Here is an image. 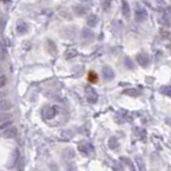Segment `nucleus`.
Segmentation results:
<instances>
[{
	"instance_id": "nucleus-1",
	"label": "nucleus",
	"mask_w": 171,
	"mask_h": 171,
	"mask_svg": "<svg viewBox=\"0 0 171 171\" xmlns=\"http://www.w3.org/2000/svg\"><path fill=\"white\" fill-rule=\"evenodd\" d=\"M58 113V108L56 106H45L42 109V116L47 120H51Z\"/></svg>"
},
{
	"instance_id": "nucleus-2",
	"label": "nucleus",
	"mask_w": 171,
	"mask_h": 171,
	"mask_svg": "<svg viewBox=\"0 0 171 171\" xmlns=\"http://www.w3.org/2000/svg\"><path fill=\"white\" fill-rule=\"evenodd\" d=\"M86 97L88 99L89 103L94 104L99 99V95H97L96 91L91 87H86Z\"/></svg>"
},
{
	"instance_id": "nucleus-3",
	"label": "nucleus",
	"mask_w": 171,
	"mask_h": 171,
	"mask_svg": "<svg viewBox=\"0 0 171 171\" xmlns=\"http://www.w3.org/2000/svg\"><path fill=\"white\" fill-rule=\"evenodd\" d=\"M135 16H136L137 22H143V20L148 17V13H147V11H145V9H142V8H139V9L136 10Z\"/></svg>"
},
{
	"instance_id": "nucleus-4",
	"label": "nucleus",
	"mask_w": 171,
	"mask_h": 171,
	"mask_svg": "<svg viewBox=\"0 0 171 171\" xmlns=\"http://www.w3.org/2000/svg\"><path fill=\"white\" fill-rule=\"evenodd\" d=\"M137 61L141 66H147L149 64V56L145 53H141L137 56Z\"/></svg>"
},
{
	"instance_id": "nucleus-5",
	"label": "nucleus",
	"mask_w": 171,
	"mask_h": 171,
	"mask_svg": "<svg viewBox=\"0 0 171 171\" xmlns=\"http://www.w3.org/2000/svg\"><path fill=\"white\" fill-rule=\"evenodd\" d=\"M16 134H17V130H16V127L9 126L7 130H5L3 137H5V138H13V137L16 136Z\"/></svg>"
},
{
	"instance_id": "nucleus-6",
	"label": "nucleus",
	"mask_w": 171,
	"mask_h": 171,
	"mask_svg": "<svg viewBox=\"0 0 171 171\" xmlns=\"http://www.w3.org/2000/svg\"><path fill=\"white\" fill-rule=\"evenodd\" d=\"M12 108V103L7 99H0V111H8Z\"/></svg>"
},
{
	"instance_id": "nucleus-7",
	"label": "nucleus",
	"mask_w": 171,
	"mask_h": 171,
	"mask_svg": "<svg viewBox=\"0 0 171 171\" xmlns=\"http://www.w3.org/2000/svg\"><path fill=\"white\" fill-rule=\"evenodd\" d=\"M103 77L105 79H107V80H110V79L113 78L114 76V73L113 71H112L111 68H109V66H105V68H103Z\"/></svg>"
},
{
	"instance_id": "nucleus-8",
	"label": "nucleus",
	"mask_w": 171,
	"mask_h": 171,
	"mask_svg": "<svg viewBox=\"0 0 171 171\" xmlns=\"http://www.w3.org/2000/svg\"><path fill=\"white\" fill-rule=\"evenodd\" d=\"M12 120V114L8 111H0V124Z\"/></svg>"
},
{
	"instance_id": "nucleus-9",
	"label": "nucleus",
	"mask_w": 171,
	"mask_h": 171,
	"mask_svg": "<svg viewBox=\"0 0 171 171\" xmlns=\"http://www.w3.org/2000/svg\"><path fill=\"white\" fill-rule=\"evenodd\" d=\"M122 12H123V15L125 16V17H128L131 14V9H130V5L125 1V0H123L122 1Z\"/></svg>"
},
{
	"instance_id": "nucleus-10",
	"label": "nucleus",
	"mask_w": 171,
	"mask_h": 171,
	"mask_svg": "<svg viewBox=\"0 0 171 171\" xmlns=\"http://www.w3.org/2000/svg\"><path fill=\"white\" fill-rule=\"evenodd\" d=\"M135 160H136V164H137V167H138L139 171H145V162H143L142 157H140V156H136Z\"/></svg>"
},
{
	"instance_id": "nucleus-11",
	"label": "nucleus",
	"mask_w": 171,
	"mask_h": 171,
	"mask_svg": "<svg viewBox=\"0 0 171 171\" xmlns=\"http://www.w3.org/2000/svg\"><path fill=\"white\" fill-rule=\"evenodd\" d=\"M27 29H28V26L24 22H19L17 24V26H16V30H17L18 33H25L27 31Z\"/></svg>"
},
{
	"instance_id": "nucleus-12",
	"label": "nucleus",
	"mask_w": 171,
	"mask_h": 171,
	"mask_svg": "<svg viewBox=\"0 0 171 171\" xmlns=\"http://www.w3.org/2000/svg\"><path fill=\"white\" fill-rule=\"evenodd\" d=\"M108 145H109L110 149H117V148L119 147V142L114 137H112V138H110L109 141H108Z\"/></svg>"
},
{
	"instance_id": "nucleus-13",
	"label": "nucleus",
	"mask_w": 171,
	"mask_h": 171,
	"mask_svg": "<svg viewBox=\"0 0 171 171\" xmlns=\"http://www.w3.org/2000/svg\"><path fill=\"white\" fill-rule=\"evenodd\" d=\"M97 22H99V18H97L96 15H91L90 17H89V19H88L89 26H92V27H94L95 25L97 24Z\"/></svg>"
},
{
	"instance_id": "nucleus-14",
	"label": "nucleus",
	"mask_w": 171,
	"mask_h": 171,
	"mask_svg": "<svg viewBox=\"0 0 171 171\" xmlns=\"http://www.w3.org/2000/svg\"><path fill=\"white\" fill-rule=\"evenodd\" d=\"M160 92H162V94L167 95V96L171 97V86H167V87H162V88L160 89Z\"/></svg>"
},
{
	"instance_id": "nucleus-15",
	"label": "nucleus",
	"mask_w": 171,
	"mask_h": 171,
	"mask_svg": "<svg viewBox=\"0 0 171 171\" xmlns=\"http://www.w3.org/2000/svg\"><path fill=\"white\" fill-rule=\"evenodd\" d=\"M124 94H128L130 96L136 97L139 94V92L137 90H135V89H127V90L124 91Z\"/></svg>"
},
{
	"instance_id": "nucleus-16",
	"label": "nucleus",
	"mask_w": 171,
	"mask_h": 171,
	"mask_svg": "<svg viewBox=\"0 0 171 171\" xmlns=\"http://www.w3.org/2000/svg\"><path fill=\"white\" fill-rule=\"evenodd\" d=\"M61 136L63 137L64 139H70L71 137L73 136V133L71 132V131H63V132L61 133Z\"/></svg>"
},
{
	"instance_id": "nucleus-17",
	"label": "nucleus",
	"mask_w": 171,
	"mask_h": 171,
	"mask_svg": "<svg viewBox=\"0 0 171 171\" xmlns=\"http://www.w3.org/2000/svg\"><path fill=\"white\" fill-rule=\"evenodd\" d=\"M82 35H83V37L89 39V37H92L93 32L91 30H89V29H85V30L82 31Z\"/></svg>"
},
{
	"instance_id": "nucleus-18",
	"label": "nucleus",
	"mask_w": 171,
	"mask_h": 171,
	"mask_svg": "<svg viewBox=\"0 0 171 171\" xmlns=\"http://www.w3.org/2000/svg\"><path fill=\"white\" fill-rule=\"evenodd\" d=\"M125 64H126L127 68H134V63H133V61L130 59V58H126V59H125Z\"/></svg>"
},
{
	"instance_id": "nucleus-19",
	"label": "nucleus",
	"mask_w": 171,
	"mask_h": 171,
	"mask_svg": "<svg viewBox=\"0 0 171 171\" xmlns=\"http://www.w3.org/2000/svg\"><path fill=\"white\" fill-rule=\"evenodd\" d=\"M89 80L92 81V82H96V80H97L96 74H94V73H90V74H89Z\"/></svg>"
},
{
	"instance_id": "nucleus-20",
	"label": "nucleus",
	"mask_w": 171,
	"mask_h": 171,
	"mask_svg": "<svg viewBox=\"0 0 171 171\" xmlns=\"http://www.w3.org/2000/svg\"><path fill=\"white\" fill-rule=\"evenodd\" d=\"M10 125H11V121H9V122H5V123H2V124H0V130H7Z\"/></svg>"
},
{
	"instance_id": "nucleus-21",
	"label": "nucleus",
	"mask_w": 171,
	"mask_h": 171,
	"mask_svg": "<svg viewBox=\"0 0 171 171\" xmlns=\"http://www.w3.org/2000/svg\"><path fill=\"white\" fill-rule=\"evenodd\" d=\"M5 83H7V79H5V76H1V77H0V88L5 87Z\"/></svg>"
},
{
	"instance_id": "nucleus-22",
	"label": "nucleus",
	"mask_w": 171,
	"mask_h": 171,
	"mask_svg": "<svg viewBox=\"0 0 171 171\" xmlns=\"http://www.w3.org/2000/svg\"><path fill=\"white\" fill-rule=\"evenodd\" d=\"M167 124H168V125H170V126H171V119H167Z\"/></svg>"
}]
</instances>
